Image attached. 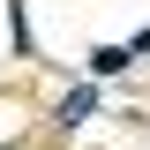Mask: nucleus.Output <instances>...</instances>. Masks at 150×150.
<instances>
[{"label":"nucleus","instance_id":"nucleus-1","mask_svg":"<svg viewBox=\"0 0 150 150\" xmlns=\"http://www.w3.org/2000/svg\"><path fill=\"white\" fill-rule=\"evenodd\" d=\"M90 112H98V90H68L60 98V128H83Z\"/></svg>","mask_w":150,"mask_h":150}]
</instances>
